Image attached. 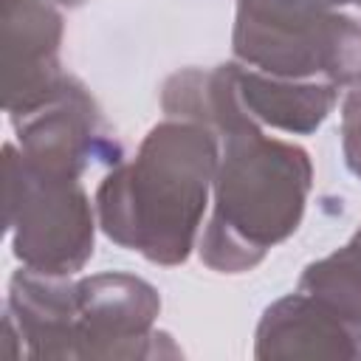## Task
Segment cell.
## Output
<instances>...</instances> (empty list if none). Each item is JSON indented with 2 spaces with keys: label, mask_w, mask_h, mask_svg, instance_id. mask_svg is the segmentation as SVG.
Segmentation results:
<instances>
[{
  "label": "cell",
  "mask_w": 361,
  "mask_h": 361,
  "mask_svg": "<svg viewBox=\"0 0 361 361\" xmlns=\"http://www.w3.org/2000/svg\"><path fill=\"white\" fill-rule=\"evenodd\" d=\"M220 161L214 130L164 118L141 138L135 158L107 169L96 189L99 228L116 245L155 265H180L197 248Z\"/></svg>",
  "instance_id": "6da1fadb"
},
{
  "label": "cell",
  "mask_w": 361,
  "mask_h": 361,
  "mask_svg": "<svg viewBox=\"0 0 361 361\" xmlns=\"http://www.w3.org/2000/svg\"><path fill=\"white\" fill-rule=\"evenodd\" d=\"M313 164L299 144L271 138L265 127L220 135L212 183V217L197 240L200 262L217 274L257 268L302 223Z\"/></svg>",
  "instance_id": "7a4b0ae2"
},
{
  "label": "cell",
  "mask_w": 361,
  "mask_h": 361,
  "mask_svg": "<svg viewBox=\"0 0 361 361\" xmlns=\"http://www.w3.org/2000/svg\"><path fill=\"white\" fill-rule=\"evenodd\" d=\"M231 51L274 76L361 85V20L327 0H237Z\"/></svg>",
  "instance_id": "3957f363"
},
{
  "label": "cell",
  "mask_w": 361,
  "mask_h": 361,
  "mask_svg": "<svg viewBox=\"0 0 361 361\" xmlns=\"http://www.w3.org/2000/svg\"><path fill=\"white\" fill-rule=\"evenodd\" d=\"M6 231L14 257L34 271L73 276L96 248V203L79 178H62L31 166L17 144L3 149Z\"/></svg>",
  "instance_id": "277c9868"
},
{
  "label": "cell",
  "mask_w": 361,
  "mask_h": 361,
  "mask_svg": "<svg viewBox=\"0 0 361 361\" xmlns=\"http://www.w3.org/2000/svg\"><path fill=\"white\" fill-rule=\"evenodd\" d=\"M158 290L133 274L104 271L76 279V358H178L180 347L155 327Z\"/></svg>",
  "instance_id": "5b68a950"
},
{
  "label": "cell",
  "mask_w": 361,
  "mask_h": 361,
  "mask_svg": "<svg viewBox=\"0 0 361 361\" xmlns=\"http://www.w3.org/2000/svg\"><path fill=\"white\" fill-rule=\"evenodd\" d=\"M11 124L23 158L42 172L82 180L96 164H121L118 141L110 135L96 99L76 76H68L54 99Z\"/></svg>",
  "instance_id": "8992f818"
},
{
  "label": "cell",
  "mask_w": 361,
  "mask_h": 361,
  "mask_svg": "<svg viewBox=\"0 0 361 361\" xmlns=\"http://www.w3.org/2000/svg\"><path fill=\"white\" fill-rule=\"evenodd\" d=\"M62 11L51 0H3V73H6V113L20 118L48 99H54L71 73L62 71Z\"/></svg>",
  "instance_id": "52a82bcc"
},
{
  "label": "cell",
  "mask_w": 361,
  "mask_h": 361,
  "mask_svg": "<svg viewBox=\"0 0 361 361\" xmlns=\"http://www.w3.org/2000/svg\"><path fill=\"white\" fill-rule=\"evenodd\" d=\"M254 358H361V324L296 290L262 310Z\"/></svg>",
  "instance_id": "ba28073f"
},
{
  "label": "cell",
  "mask_w": 361,
  "mask_h": 361,
  "mask_svg": "<svg viewBox=\"0 0 361 361\" xmlns=\"http://www.w3.org/2000/svg\"><path fill=\"white\" fill-rule=\"evenodd\" d=\"M11 316L23 358H76V279L20 268L8 279Z\"/></svg>",
  "instance_id": "9c48e42d"
},
{
  "label": "cell",
  "mask_w": 361,
  "mask_h": 361,
  "mask_svg": "<svg viewBox=\"0 0 361 361\" xmlns=\"http://www.w3.org/2000/svg\"><path fill=\"white\" fill-rule=\"evenodd\" d=\"M231 87L243 113L259 127L290 135L316 133L338 102V87L319 79H285L243 62H228Z\"/></svg>",
  "instance_id": "30bf717a"
},
{
  "label": "cell",
  "mask_w": 361,
  "mask_h": 361,
  "mask_svg": "<svg viewBox=\"0 0 361 361\" xmlns=\"http://www.w3.org/2000/svg\"><path fill=\"white\" fill-rule=\"evenodd\" d=\"M299 290L361 324V240L353 237L347 245L310 262L299 276Z\"/></svg>",
  "instance_id": "8fae6325"
},
{
  "label": "cell",
  "mask_w": 361,
  "mask_h": 361,
  "mask_svg": "<svg viewBox=\"0 0 361 361\" xmlns=\"http://www.w3.org/2000/svg\"><path fill=\"white\" fill-rule=\"evenodd\" d=\"M341 152L347 169L361 180V85L341 102Z\"/></svg>",
  "instance_id": "7c38bea8"
},
{
  "label": "cell",
  "mask_w": 361,
  "mask_h": 361,
  "mask_svg": "<svg viewBox=\"0 0 361 361\" xmlns=\"http://www.w3.org/2000/svg\"><path fill=\"white\" fill-rule=\"evenodd\" d=\"M54 6H59V8H79V6H85L87 0H51Z\"/></svg>",
  "instance_id": "4fadbf2b"
},
{
  "label": "cell",
  "mask_w": 361,
  "mask_h": 361,
  "mask_svg": "<svg viewBox=\"0 0 361 361\" xmlns=\"http://www.w3.org/2000/svg\"><path fill=\"white\" fill-rule=\"evenodd\" d=\"M333 8H341V6H358L361 8V0H327Z\"/></svg>",
  "instance_id": "5bb4252c"
},
{
  "label": "cell",
  "mask_w": 361,
  "mask_h": 361,
  "mask_svg": "<svg viewBox=\"0 0 361 361\" xmlns=\"http://www.w3.org/2000/svg\"><path fill=\"white\" fill-rule=\"evenodd\" d=\"M355 240H361V226H358V231H355Z\"/></svg>",
  "instance_id": "9a60e30c"
}]
</instances>
